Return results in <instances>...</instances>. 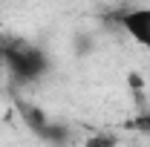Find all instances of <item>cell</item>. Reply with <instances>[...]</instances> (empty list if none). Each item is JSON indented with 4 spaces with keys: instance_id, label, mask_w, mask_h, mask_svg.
Wrapping results in <instances>:
<instances>
[{
    "instance_id": "cell-1",
    "label": "cell",
    "mask_w": 150,
    "mask_h": 147,
    "mask_svg": "<svg viewBox=\"0 0 150 147\" xmlns=\"http://www.w3.org/2000/svg\"><path fill=\"white\" fill-rule=\"evenodd\" d=\"M3 46V61H6V72L15 84H35L49 72V58L46 52L20 37L0 40Z\"/></svg>"
},
{
    "instance_id": "cell-2",
    "label": "cell",
    "mask_w": 150,
    "mask_h": 147,
    "mask_svg": "<svg viewBox=\"0 0 150 147\" xmlns=\"http://www.w3.org/2000/svg\"><path fill=\"white\" fill-rule=\"evenodd\" d=\"M18 112H20V118H23V124L29 127V133H32L35 139H40L43 144H49V147H69L72 130L67 127V124H61V121H55V118H49L38 104L18 101Z\"/></svg>"
},
{
    "instance_id": "cell-3",
    "label": "cell",
    "mask_w": 150,
    "mask_h": 147,
    "mask_svg": "<svg viewBox=\"0 0 150 147\" xmlns=\"http://www.w3.org/2000/svg\"><path fill=\"white\" fill-rule=\"evenodd\" d=\"M118 26L127 35L150 52V6H139V9H127L118 15Z\"/></svg>"
},
{
    "instance_id": "cell-4",
    "label": "cell",
    "mask_w": 150,
    "mask_h": 147,
    "mask_svg": "<svg viewBox=\"0 0 150 147\" xmlns=\"http://www.w3.org/2000/svg\"><path fill=\"white\" fill-rule=\"evenodd\" d=\"M121 144V139L115 136V133H107V130H98V133H90L81 147H118Z\"/></svg>"
},
{
    "instance_id": "cell-5",
    "label": "cell",
    "mask_w": 150,
    "mask_h": 147,
    "mask_svg": "<svg viewBox=\"0 0 150 147\" xmlns=\"http://www.w3.org/2000/svg\"><path fill=\"white\" fill-rule=\"evenodd\" d=\"M6 72V61H3V46H0V75Z\"/></svg>"
}]
</instances>
